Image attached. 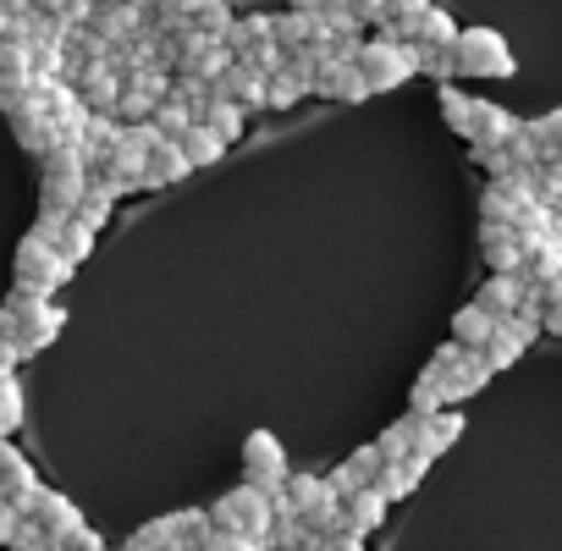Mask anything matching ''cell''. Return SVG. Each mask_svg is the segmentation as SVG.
I'll return each mask as SVG.
<instances>
[{
	"label": "cell",
	"mask_w": 562,
	"mask_h": 551,
	"mask_svg": "<svg viewBox=\"0 0 562 551\" xmlns=\"http://www.w3.org/2000/svg\"><path fill=\"white\" fill-rule=\"evenodd\" d=\"M177 546H182V535H177V513H166V518L138 524V529L127 535L122 551H177Z\"/></svg>",
	"instance_id": "cb8c5ba5"
},
{
	"label": "cell",
	"mask_w": 562,
	"mask_h": 551,
	"mask_svg": "<svg viewBox=\"0 0 562 551\" xmlns=\"http://www.w3.org/2000/svg\"><path fill=\"white\" fill-rule=\"evenodd\" d=\"M288 496H293L304 529H315V535H342V496L326 485V474H293V480H288Z\"/></svg>",
	"instance_id": "5b68a950"
},
{
	"label": "cell",
	"mask_w": 562,
	"mask_h": 551,
	"mask_svg": "<svg viewBox=\"0 0 562 551\" xmlns=\"http://www.w3.org/2000/svg\"><path fill=\"white\" fill-rule=\"evenodd\" d=\"M386 496L370 485V491H359L353 502H342V535H353V540H364V535H375L381 524H386Z\"/></svg>",
	"instance_id": "5bb4252c"
},
{
	"label": "cell",
	"mask_w": 562,
	"mask_h": 551,
	"mask_svg": "<svg viewBox=\"0 0 562 551\" xmlns=\"http://www.w3.org/2000/svg\"><path fill=\"white\" fill-rule=\"evenodd\" d=\"M540 171H562V149H551V155H546V166H540Z\"/></svg>",
	"instance_id": "816d5d0a"
},
{
	"label": "cell",
	"mask_w": 562,
	"mask_h": 551,
	"mask_svg": "<svg viewBox=\"0 0 562 551\" xmlns=\"http://www.w3.org/2000/svg\"><path fill=\"white\" fill-rule=\"evenodd\" d=\"M29 524H40L56 546H67L78 529H89L83 513H78V502L61 496V491H50V485H40V496H34V507H29Z\"/></svg>",
	"instance_id": "ba28073f"
},
{
	"label": "cell",
	"mask_w": 562,
	"mask_h": 551,
	"mask_svg": "<svg viewBox=\"0 0 562 551\" xmlns=\"http://www.w3.org/2000/svg\"><path fill=\"white\" fill-rule=\"evenodd\" d=\"M56 254H61V259H67V265L78 270V265H83V259L94 254V232H89L83 221H67V232H61V243H56Z\"/></svg>",
	"instance_id": "e575fe53"
},
{
	"label": "cell",
	"mask_w": 562,
	"mask_h": 551,
	"mask_svg": "<svg viewBox=\"0 0 562 551\" xmlns=\"http://www.w3.org/2000/svg\"><path fill=\"white\" fill-rule=\"evenodd\" d=\"M331 0H293V12H326Z\"/></svg>",
	"instance_id": "f907efd6"
},
{
	"label": "cell",
	"mask_w": 562,
	"mask_h": 551,
	"mask_svg": "<svg viewBox=\"0 0 562 551\" xmlns=\"http://www.w3.org/2000/svg\"><path fill=\"white\" fill-rule=\"evenodd\" d=\"M0 40H12V0H0Z\"/></svg>",
	"instance_id": "681fc988"
},
{
	"label": "cell",
	"mask_w": 562,
	"mask_h": 551,
	"mask_svg": "<svg viewBox=\"0 0 562 551\" xmlns=\"http://www.w3.org/2000/svg\"><path fill=\"white\" fill-rule=\"evenodd\" d=\"M513 133H518V116H513L507 105L474 100V116H469V144H474V149H496V144H507Z\"/></svg>",
	"instance_id": "8fae6325"
},
{
	"label": "cell",
	"mask_w": 562,
	"mask_h": 551,
	"mask_svg": "<svg viewBox=\"0 0 562 551\" xmlns=\"http://www.w3.org/2000/svg\"><path fill=\"white\" fill-rule=\"evenodd\" d=\"M518 359H524V342H518L513 331H496L491 348H485V364H491V370H507V364H518Z\"/></svg>",
	"instance_id": "ab89813d"
},
{
	"label": "cell",
	"mask_w": 562,
	"mask_h": 551,
	"mask_svg": "<svg viewBox=\"0 0 562 551\" xmlns=\"http://www.w3.org/2000/svg\"><path fill=\"white\" fill-rule=\"evenodd\" d=\"M518 61L496 29H463L458 34V78H513Z\"/></svg>",
	"instance_id": "277c9868"
},
{
	"label": "cell",
	"mask_w": 562,
	"mask_h": 551,
	"mask_svg": "<svg viewBox=\"0 0 562 551\" xmlns=\"http://www.w3.org/2000/svg\"><path fill=\"white\" fill-rule=\"evenodd\" d=\"M18 529H23V513H18L7 496H0V546H12V540H18Z\"/></svg>",
	"instance_id": "bcb514c9"
},
{
	"label": "cell",
	"mask_w": 562,
	"mask_h": 551,
	"mask_svg": "<svg viewBox=\"0 0 562 551\" xmlns=\"http://www.w3.org/2000/svg\"><path fill=\"white\" fill-rule=\"evenodd\" d=\"M337 7H353V0H337Z\"/></svg>",
	"instance_id": "f5cc1de1"
},
{
	"label": "cell",
	"mask_w": 562,
	"mask_h": 551,
	"mask_svg": "<svg viewBox=\"0 0 562 551\" xmlns=\"http://www.w3.org/2000/svg\"><path fill=\"white\" fill-rule=\"evenodd\" d=\"M34 89V50L18 40H0V94H29Z\"/></svg>",
	"instance_id": "ffe728a7"
},
{
	"label": "cell",
	"mask_w": 562,
	"mask_h": 551,
	"mask_svg": "<svg viewBox=\"0 0 562 551\" xmlns=\"http://www.w3.org/2000/svg\"><path fill=\"white\" fill-rule=\"evenodd\" d=\"M12 364H23V353H18V342L0 331V370H12Z\"/></svg>",
	"instance_id": "7dc6e473"
},
{
	"label": "cell",
	"mask_w": 562,
	"mask_h": 551,
	"mask_svg": "<svg viewBox=\"0 0 562 551\" xmlns=\"http://www.w3.org/2000/svg\"><path fill=\"white\" fill-rule=\"evenodd\" d=\"M419 72H425V78H436V89H441V83H452V78H458V50L419 45Z\"/></svg>",
	"instance_id": "d590c367"
},
{
	"label": "cell",
	"mask_w": 562,
	"mask_h": 551,
	"mask_svg": "<svg viewBox=\"0 0 562 551\" xmlns=\"http://www.w3.org/2000/svg\"><path fill=\"white\" fill-rule=\"evenodd\" d=\"M540 321H546V331H551V337H562V282L540 288Z\"/></svg>",
	"instance_id": "7bdbcfd3"
},
{
	"label": "cell",
	"mask_w": 562,
	"mask_h": 551,
	"mask_svg": "<svg viewBox=\"0 0 562 551\" xmlns=\"http://www.w3.org/2000/svg\"><path fill=\"white\" fill-rule=\"evenodd\" d=\"M452 408V392H447V381L436 375V370H419V381L408 386V414H425V419H436V414H447Z\"/></svg>",
	"instance_id": "603a6c76"
},
{
	"label": "cell",
	"mask_w": 562,
	"mask_h": 551,
	"mask_svg": "<svg viewBox=\"0 0 562 551\" xmlns=\"http://www.w3.org/2000/svg\"><path fill=\"white\" fill-rule=\"evenodd\" d=\"M40 177H89V160L78 144H50V155L40 160Z\"/></svg>",
	"instance_id": "f546056e"
},
{
	"label": "cell",
	"mask_w": 562,
	"mask_h": 551,
	"mask_svg": "<svg viewBox=\"0 0 562 551\" xmlns=\"http://www.w3.org/2000/svg\"><path fill=\"white\" fill-rule=\"evenodd\" d=\"M480 259L491 276H524V243L513 226H480Z\"/></svg>",
	"instance_id": "30bf717a"
},
{
	"label": "cell",
	"mask_w": 562,
	"mask_h": 551,
	"mask_svg": "<svg viewBox=\"0 0 562 551\" xmlns=\"http://www.w3.org/2000/svg\"><path fill=\"white\" fill-rule=\"evenodd\" d=\"M72 276V265L45 243V237H23L18 254H12V293H29V299H56V288Z\"/></svg>",
	"instance_id": "7a4b0ae2"
},
{
	"label": "cell",
	"mask_w": 562,
	"mask_h": 551,
	"mask_svg": "<svg viewBox=\"0 0 562 551\" xmlns=\"http://www.w3.org/2000/svg\"><path fill=\"white\" fill-rule=\"evenodd\" d=\"M204 551H265L259 540H243V535H226V529H215L210 540H204Z\"/></svg>",
	"instance_id": "f6af8a7d"
},
{
	"label": "cell",
	"mask_w": 562,
	"mask_h": 551,
	"mask_svg": "<svg viewBox=\"0 0 562 551\" xmlns=\"http://www.w3.org/2000/svg\"><path fill=\"white\" fill-rule=\"evenodd\" d=\"M18 425H23V386H18V375H7L0 381V441H12Z\"/></svg>",
	"instance_id": "836d02e7"
},
{
	"label": "cell",
	"mask_w": 562,
	"mask_h": 551,
	"mask_svg": "<svg viewBox=\"0 0 562 551\" xmlns=\"http://www.w3.org/2000/svg\"><path fill=\"white\" fill-rule=\"evenodd\" d=\"M326 485H331V491H337V496H342V502H353V496H359V491H370V485H364V480H359V469H353V463H337V469H331V474H326Z\"/></svg>",
	"instance_id": "b9f144b4"
},
{
	"label": "cell",
	"mask_w": 562,
	"mask_h": 551,
	"mask_svg": "<svg viewBox=\"0 0 562 551\" xmlns=\"http://www.w3.org/2000/svg\"><path fill=\"white\" fill-rule=\"evenodd\" d=\"M496 331H502V321H496V315H485L480 304H463V310L452 315V342H458V348H469V353H485Z\"/></svg>",
	"instance_id": "ac0fdd59"
},
{
	"label": "cell",
	"mask_w": 562,
	"mask_h": 551,
	"mask_svg": "<svg viewBox=\"0 0 562 551\" xmlns=\"http://www.w3.org/2000/svg\"><path fill=\"white\" fill-rule=\"evenodd\" d=\"M348 463L359 469V480H364V485H375V480H381V469H386V458H381V447H375V441H370V447H359Z\"/></svg>",
	"instance_id": "ee69618b"
},
{
	"label": "cell",
	"mask_w": 562,
	"mask_h": 551,
	"mask_svg": "<svg viewBox=\"0 0 562 551\" xmlns=\"http://www.w3.org/2000/svg\"><path fill=\"white\" fill-rule=\"evenodd\" d=\"M210 518H215V529L243 535V540H259V546H270V529H276V507H270V496L254 491V485L226 491V496L210 507Z\"/></svg>",
	"instance_id": "3957f363"
},
{
	"label": "cell",
	"mask_w": 562,
	"mask_h": 551,
	"mask_svg": "<svg viewBox=\"0 0 562 551\" xmlns=\"http://www.w3.org/2000/svg\"><path fill=\"white\" fill-rule=\"evenodd\" d=\"M353 18H359V29H386L392 23V0H353Z\"/></svg>",
	"instance_id": "60d3db41"
},
{
	"label": "cell",
	"mask_w": 562,
	"mask_h": 551,
	"mask_svg": "<svg viewBox=\"0 0 562 551\" xmlns=\"http://www.w3.org/2000/svg\"><path fill=\"white\" fill-rule=\"evenodd\" d=\"M188 23H193V34H204V40H215V45H226V34H232V23H237V12L226 7V0H204L199 12H188Z\"/></svg>",
	"instance_id": "4316f807"
},
{
	"label": "cell",
	"mask_w": 562,
	"mask_h": 551,
	"mask_svg": "<svg viewBox=\"0 0 562 551\" xmlns=\"http://www.w3.org/2000/svg\"><path fill=\"white\" fill-rule=\"evenodd\" d=\"M276 45V18H237L232 23V34H226V50H232V61H254L259 50H270Z\"/></svg>",
	"instance_id": "4fadbf2b"
},
{
	"label": "cell",
	"mask_w": 562,
	"mask_h": 551,
	"mask_svg": "<svg viewBox=\"0 0 562 551\" xmlns=\"http://www.w3.org/2000/svg\"><path fill=\"white\" fill-rule=\"evenodd\" d=\"M288 480H293V469H288V452H281V441H276L270 430H254V436L243 441V485H254V491H265V496H281V491H288Z\"/></svg>",
	"instance_id": "8992f818"
},
{
	"label": "cell",
	"mask_w": 562,
	"mask_h": 551,
	"mask_svg": "<svg viewBox=\"0 0 562 551\" xmlns=\"http://www.w3.org/2000/svg\"><path fill=\"white\" fill-rule=\"evenodd\" d=\"M67 326V310H56L50 299H29V293H7V304H0V331H7L18 342L23 359L45 353Z\"/></svg>",
	"instance_id": "6da1fadb"
},
{
	"label": "cell",
	"mask_w": 562,
	"mask_h": 551,
	"mask_svg": "<svg viewBox=\"0 0 562 551\" xmlns=\"http://www.w3.org/2000/svg\"><path fill=\"white\" fill-rule=\"evenodd\" d=\"M204 127H215L221 144H237V138H243V105H232V100L221 94V100L204 111Z\"/></svg>",
	"instance_id": "d6a6232c"
},
{
	"label": "cell",
	"mask_w": 562,
	"mask_h": 551,
	"mask_svg": "<svg viewBox=\"0 0 562 551\" xmlns=\"http://www.w3.org/2000/svg\"><path fill=\"white\" fill-rule=\"evenodd\" d=\"M529 133H535V144H540V166H546V155H551V149H562V105H551L546 116H535V122H529Z\"/></svg>",
	"instance_id": "74e56055"
},
{
	"label": "cell",
	"mask_w": 562,
	"mask_h": 551,
	"mask_svg": "<svg viewBox=\"0 0 562 551\" xmlns=\"http://www.w3.org/2000/svg\"><path fill=\"white\" fill-rule=\"evenodd\" d=\"M83 193H89V177H40V215L78 221Z\"/></svg>",
	"instance_id": "7c38bea8"
},
{
	"label": "cell",
	"mask_w": 562,
	"mask_h": 551,
	"mask_svg": "<svg viewBox=\"0 0 562 551\" xmlns=\"http://www.w3.org/2000/svg\"><path fill=\"white\" fill-rule=\"evenodd\" d=\"M491 375H496V370L485 364V353H469V359H463V370H458V375L447 381V392H452V403H469V397H474V392H480V386H485Z\"/></svg>",
	"instance_id": "83f0119b"
},
{
	"label": "cell",
	"mask_w": 562,
	"mask_h": 551,
	"mask_svg": "<svg viewBox=\"0 0 562 551\" xmlns=\"http://www.w3.org/2000/svg\"><path fill=\"white\" fill-rule=\"evenodd\" d=\"M458 23H452V12H441V7H430V18H425V29H419V45H436V50H458Z\"/></svg>",
	"instance_id": "1f68e13d"
},
{
	"label": "cell",
	"mask_w": 562,
	"mask_h": 551,
	"mask_svg": "<svg viewBox=\"0 0 562 551\" xmlns=\"http://www.w3.org/2000/svg\"><path fill=\"white\" fill-rule=\"evenodd\" d=\"M177 144H182V155H188V166H193V171H199V166H215V160L226 155L221 133H215V127H204V122H193Z\"/></svg>",
	"instance_id": "d4e9b609"
},
{
	"label": "cell",
	"mask_w": 562,
	"mask_h": 551,
	"mask_svg": "<svg viewBox=\"0 0 562 551\" xmlns=\"http://www.w3.org/2000/svg\"><path fill=\"white\" fill-rule=\"evenodd\" d=\"M326 551H364V540H353V535H326Z\"/></svg>",
	"instance_id": "c3c4849f"
},
{
	"label": "cell",
	"mask_w": 562,
	"mask_h": 551,
	"mask_svg": "<svg viewBox=\"0 0 562 551\" xmlns=\"http://www.w3.org/2000/svg\"><path fill=\"white\" fill-rule=\"evenodd\" d=\"M518 199L502 188V182H485L480 188V226H518Z\"/></svg>",
	"instance_id": "484cf974"
},
{
	"label": "cell",
	"mask_w": 562,
	"mask_h": 551,
	"mask_svg": "<svg viewBox=\"0 0 562 551\" xmlns=\"http://www.w3.org/2000/svg\"><path fill=\"white\" fill-rule=\"evenodd\" d=\"M72 89H78V100H83V105H89L94 116H116V100H122V78H116L111 67H89V72H83V78H78Z\"/></svg>",
	"instance_id": "2e32d148"
},
{
	"label": "cell",
	"mask_w": 562,
	"mask_h": 551,
	"mask_svg": "<svg viewBox=\"0 0 562 551\" xmlns=\"http://www.w3.org/2000/svg\"><path fill=\"white\" fill-rule=\"evenodd\" d=\"M188 171H193V166H188L182 144H177V138H160V144L149 149V166H144V188H177V182H182Z\"/></svg>",
	"instance_id": "e0dca14e"
},
{
	"label": "cell",
	"mask_w": 562,
	"mask_h": 551,
	"mask_svg": "<svg viewBox=\"0 0 562 551\" xmlns=\"http://www.w3.org/2000/svg\"><path fill=\"white\" fill-rule=\"evenodd\" d=\"M232 105H243V111H254V105H270V78L265 72H254V67H243V61H232V72L215 83Z\"/></svg>",
	"instance_id": "9a60e30c"
},
{
	"label": "cell",
	"mask_w": 562,
	"mask_h": 551,
	"mask_svg": "<svg viewBox=\"0 0 562 551\" xmlns=\"http://www.w3.org/2000/svg\"><path fill=\"white\" fill-rule=\"evenodd\" d=\"M425 469H430V458H403V463H386L381 469V480H375V491L386 496V502H403V496H414L419 491V480H425Z\"/></svg>",
	"instance_id": "44dd1931"
},
{
	"label": "cell",
	"mask_w": 562,
	"mask_h": 551,
	"mask_svg": "<svg viewBox=\"0 0 562 551\" xmlns=\"http://www.w3.org/2000/svg\"><path fill=\"white\" fill-rule=\"evenodd\" d=\"M359 72L370 83V94H386L397 83H408L419 72V45H386V40H370L359 50Z\"/></svg>",
	"instance_id": "52a82bcc"
},
{
	"label": "cell",
	"mask_w": 562,
	"mask_h": 551,
	"mask_svg": "<svg viewBox=\"0 0 562 551\" xmlns=\"http://www.w3.org/2000/svg\"><path fill=\"white\" fill-rule=\"evenodd\" d=\"M188 127H193V111H188L177 94H171V100H160V111H155V133H160V138H182Z\"/></svg>",
	"instance_id": "8d00e7d4"
},
{
	"label": "cell",
	"mask_w": 562,
	"mask_h": 551,
	"mask_svg": "<svg viewBox=\"0 0 562 551\" xmlns=\"http://www.w3.org/2000/svg\"><path fill=\"white\" fill-rule=\"evenodd\" d=\"M0 496H7L23 518H29L34 496H40V474H34V463L18 452V441H0Z\"/></svg>",
	"instance_id": "9c48e42d"
},
{
	"label": "cell",
	"mask_w": 562,
	"mask_h": 551,
	"mask_svg": "<svg viewBox=\"0 0 562 551\" xmlns=\"http://www.w3.org/2000/svg\"><path fill=\"white\" fill-rule=\"evenodd\" d=\"M436 105H441V116H447V127H452L458 138H469V116H474V100H469L463 89H452V83H441V89H436Z\"/></svg>",
	"instance_id": "f1b7e54d"
},
{
	"label": "cell",
	"mask_w": 562,
	"mask_h": 551,
	"mask_svg": "<svg viewBox=\"0 0 562 551\" xmlns=\"http://www.w3.org/2000/svg\"><path fill=\"white\" fill-rule=\"evenodd\" d=\"M304 94H310V89H304L293 72H276V78H270V111H293Z\"/></svg>",
	"instance_id": "f35d334b"
},
{
	"label": "cell",
	"mask_w": 562,
	"mask_h": 551,
	"mask_svg": "<svg viewBox=\"0 0 562 551\" xmlns=\"http://www.w3.org/2000/svg\"><path fill=\"white\" fill-rule=\"evenodd\" d=\"M474 304H480L485 315H496V321L518 315V304H524V276H485L480 293H474Z\"/></svg>",
	"instance_id": "d6986e66"
},
{
	"label": "cell",
	"mask_w": 562,
	"mask_h": 551,
	"mask_svg": "<svg viewBox=\"0 0 562 551\" xmlns=\"http://www.w3.org/2000/svg\"><path fill=\"white\" fill-rule=\"evenodd\" d=\"M111 210H116V193H105V188L89 177V193H83V204H78V221H83L89 232H105Z\"/></svg>",
	"instance_id": "4dcf8cb0"
},
{
	"label": "cell",
	"mask_w": 562,
	"mask_h": 551,
	"mask_svg": "<svg viewBox=\"0 0 562 551\" xmlns=\"http://www.w3.org/2000/svg\"><path fill=\"white\" fill-rule=\"evenodd\" d=\"M122 144V122L116 116H89V133H83V160H89V177L111 160V149Z\"/></svg>",
	"instance_id": "7402d4cb"
}]
</instances>
